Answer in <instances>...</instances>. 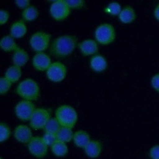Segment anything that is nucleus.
I'll list each match as a JSON object with an SVG mask.
<instances>
[{"label": "nucleus", "mask_w": 159, "mask_h": 159, "mask_svg": "<svg viewBox=\"0 0 159 159\" xmlns=\"http://www.w3.org/2000/svg\"><path fill=\"white\" fill-rule=\"evenodd\" d=\"M78 44V39L73 35H62L53 40L50 52L56 58H64L70 55Z\"/></svg>", "instance_id": "nucleus-1"}, {"label": "nucleus", "mask_w": 159, "mask_h": 159, "mask_svg": "<svg viewBox=\"0 0 159 159\" xmlns=\"http://www.w3.org/2000/svg\"><path fill=\"white\" fill-rule=\"evenodd\" d=\"M55 118L61 127L72 129L77 122L78 114L75 108L71 106L63 104L57 109Z\"/></svg>", "instance_id": "nucleus-2"}, {"label": "nucleus", "mask_w": 159, "mask_h": 159, "mask_svg": "<svg viewBox=\"0 0 159 159\" xmlns=\"http://www.w3.org/2000/svg\"><path fill=\"white\" fill-rule=\"evenodd\" d=\"M17 94L24 99L37 100L40 94V88L36 81L32 78H26L20 81L16 88Z\"/></svg>", "instance_id": "nucleus-3"}, {"label": "nucleus", "mask_w": 159, "mask_h": 159, "mask_svg": "<svg viewBox=\"0 0 159 159\" xmlns=\"http://www.w3.org/2000/svg\"><path fill=\"white\" fill-rule=\"evenodd\" d=\"M94 36L98 43L102 45L109 44L116 39L115 29L111 24H101L96 29Z\"/></svg>", "instance_id": "nucleus-4"}, {"label": "nucleus", "mask_w": 159, "mask_h": 159, "mask_svg": "<svg viewBox=\"0 0 159 159\" xmlns=\"http://www.w3.org/2000/svg\"><path fill=\"white\" fill-rule=\"evenodd\" d=\"M50 39V34L43 31H37L30 37L29 40L30 45L37 53L43 52L48 48Z\"/></svg>", "instance_id": "nucleus-5"}, {"label": "nucleus", "mask_w": 159, "mask_h": 159, "mask_svg": "<svg viewBox=\"0 0 159 159\" xmlns=\"http://www.w3.org/2000/svg\"><path fill=\"white\" fill-rule=\"evenodd\" d=\"M50 119V112L45 108H36L29 120L32 128L35 130L43 129L48 120Z\"/></svg>", "instance_id": "nucleus-6"}, {"label": "nucleus", "mask_w": 159, "mask_h": 159, "mask_svg": "<svg viewBox=\"0 0 159 159\" xmlns=\"http://www.w3.org/2000/svg\"><path fill=\"white\" fill-rule=\"evenodd\" d=\"M70 12L71 9L68 6L66 1H55L50 7V15L57 20H64L70 14Z\"/></svg>", "instance_id": "nucleus-7"}, {"label": "nucleus", "mask_w": 159, "mask_h": 159, "mask_svg": "<svg viewBox=\"0 0 159 159\" xmlns=\"http://www.w3.org/2000/svg\"><path fill=\"white\" fill-rule=\"evenodd\" d=\"M35 109L34 103L31 101L23 99L17 103L14 111L16 116L20 120L27 121L30 119Z\"/></svg>", "instance_id": "nucleus-8"}, {"label": "nucleus", "mask_w": 159, "mask_h": 159, "mask_svg": "<svg viewBox=\"0 0 159 159\" xmlns=\"http://www.w3.org/2000/svg\"><path fill=\"white\" fill-rule=\"evenodd\" d=\"M66 66L60 61L52 63L47 70V76L48 79L53 82H60L65 79L66 75Z\"/></svg>", "instance_id": "nucleus-9"}, {"label": "nucleus", "mask_w": 159, "mask_h": 159, "mask_svg": "<svg viewBox=\"0 0 159 159\" xmlns=\"http://www.w3.org/2000/svg\"><path fill=\"white\" fill-rule=\"evenodd\" d=\"M27 147L29 152L38 158H42L47 155L48 146L42 137H33L28 143Z\"/></svg>", "instance_id": "nucleus-10"}, {"label": "nucleus", "mask_w": 159, "mask_h": 159, "mask_svg": "<svg viewBox=\"0 0 159 159\" xmlns=\"http://www.w3.org/2000/svg\"><path fill=\"white\" fill-rule=\"evenodd\" d=\"M51 63L50 57L44 52L37 53L32 58L33 66L38 71H47Z\"/></svg>", "instance_id": "nucleus-11"}, {"label": "nucleus", "mask_w": 159, "mask_h": 159, "mask_svg": "<svg viewBox=\"0 0 159 159\" xmlns=\"http://www.w3.org/2000/svg\"><path fill=\"white\" fill-rule=\"evenodd\" d=\"M14 136L18 142L24 143H28L33 137L32 130L30 127L24 124L19 125L15 128Z\"/></svg>", "instance_id": "nucleus-12"}, {"label": "nucleus", "mask_w": 159, "mask_h": 159, "mask_svg": "<svg viewBox=\"0 0 159 159\" xmlns=\"http://www.w3.org/2000/svg\"><path fill=\"white\" fill-rule=\"evenodd\" d=\"M81 53L84 56L96 55L98 50L97 42L93 39H85L78 44Z\"/></svg>", "instance_id": "nucleus-13"}, {"label": "nucleus", "mask_w": 159, "mask_h": 159, "mask_svg": "<svg viewBox=\"0 0 159 159\" xmlns=\"http://www.w3.org/2000/svg\"><path fill=\"white\" fill-rule=\"evenodd\" d=\"M29 58L27 52L24 49L18 47L14 51L12 60L14 65L22 67L27 63Z\"/></svg>", "instance_id": "nucleus-14"}, {"label": "nucleus", "mask_w": 159, "mask_h": 159, "mask_svg": "<svg viewBox=\"0 0 159 159\" xmlns=\"http://www.w3.org/2000/svg\"><path fill=\"white\" fill-rule=\"evenodd\" d=\"M86 154L90 158H96L101 153L102 144L96 140H91L84 148Z\"/></svg>", "instance_id": "nucleus-15"}, {"label": "nucleus", "mask_w": 159, "mask_h": 159, "mask_svg": "<svg viewBox=\"0 0 159 159\" xmlns=\"http://www.w3.org/2000/svg\"><path fill=\"white\" fill-rule=\"evenodd\" d=\"M27 29L23 20H19L14 22L10 27V35L13 38H21L27 32Z\"/></svg>", "instance_id": "nucleus-16"}, {"label": "nucleus", "mask_w": 159, "mask_h": 159, "mask_svg": "<svg viewBox=\"0 0 159 159\" xmlns=\"http://www.w3.org/2000/svg\"><path fill=\"white\" fill-rule=\"evenodd\" d=\"M90 66L94 71L102 72L107 68V63L102 55L96 54L91 58Z\"/></svg>", "instance_id": "nucleus-17"}, {"label": "nucleus", "mask_w": 159, "mask_h": 159, "mask_svg": "<svg viewBox=\"0 0 159 159\" xmlns=\"http://www.w3.org/2000/svg\"><path fill=\"white\" fill-rule=\"evenodd\" d=\"M118 17L120 21L122 23L129 24L135 20L136 18V13L132 7L127 6L121 10Z\"/></svg>", "instance_id": "nucleus-18"}, {"label": "nucleus", "mask_w": 159, "mask_h": 159, "mask_svg": "<svg viewBox=\"0 0 159 159\" xmlns=\"http://www.w3.org/2000/svg\"><path fill=\"white\" fill-rule=\"evenodd\" d=\"M73 140L75 145L78 147L84 148L91 140L88 133L84 130H80L74 133Z\"/></svg>", "instance_id": "nucleus-19"}, {"label": "nucleus", "mask_w": 159, "mask_h": 159, "mask_svg": "<svg viewBox=\"0 0 159 159\" xmlns=\"http://www.w3.org/2000/svg\"><path fill=\"white\" fill-rule=\"evenodd\" d=\"M0 47L5 52L14 51L19 47L11 35H7L2 37L0 41Z\"/></svg>", "instance_id": "nucleus-20"}, {"label": "nucleus", "mask_w": 159, "mask_h": 159, "mask_svg": "<svg viewBox=\"0 0 159 159\" xmlns=\"http://www.w3.org/2000/svg\"><path fill=\"white\" fill-rule=\"evenodd\" d=\"M22 71L20 67L13 65L6 70L4 74V77L12 83L17 81L20 79Z\"/></svg>", "instance_id": "nucleus-21"}, {"label": "nucleus", "mask_w": 159, "mask_h": 159, "mask_svg": "<svg viewBox=\"0 0 159 159\" xmlns=\"http://www.w3.org/2000/svg\"><path fill=\"white\" fill-rule=\"evenodd\" d=\"M51 148L53 153L57 157H63L66 155L68 152V148L65 142L58 140L51 146Z\"/></svg>", "instance_id": "nucleus-22"}, {"label": "nucleus", "mask_w": 159, "mask_h": 159, "mask_svg": "<svg viewBox=\"0 0 159 159\" xmlns=\"http://www.w3.org/2000/svg\"><path fill=\"white\" fill-rule=\"evenodd\" d=\"M38 16V9L33 5H29L27 7L24 9L22 12V18L25 21H32L36 19Z\"/></svg>", "instance_id": "nucleus-23"}, {"label": "nucleus", "mask_w": 159, "mask_h": 159, "mask_svg": "<svg viewBox=\"0 0 159 159\" xmlns=\"http://www.w3.org/2000/svg\"><path fill=\"white\" fill-rule=\"evenodd\" d=\"M74 134L71 129L61 127L57 134H56L57 140L63 142H68L71 141L73 138Z\"/></svg>", "instance_id": "nucleus-24"}, {"label": "nucleus", "mask_w": 159, "mask_h": 159, "mask_svg": "<svg viewBox=\"0 0 159 159\" xmlns=\"http://www.w3.org/2000/svg\"><path fill=\"white\" fill-rule=\"evenodd\" d=\"M61 127V126L56 118H50L43 129L44 130L45 133L57 134Z\"/></svg>", "instance_id": "nucleus-25"}, {"label": "nucleus", "mask_w": 159, "mask_h": 159, "mask_svg": "<svg viewBox=\"0 0 159 159\" xmlns=\"http://www.w3.org/2000/svg\"><path fill=\"white\" fill-rule=\"evenodd\" d=\"M10 135L11 130L9 125L4 122H1L0 124V142L6 141Z\"/></svg>", "instance_id": "nucleus-26"}, {"label": "nucleus", "mask_w": 159, "mask_h": 159, "mask_svg": "<svg viewBox=\"0 0 159 159\" xmlns=\"http://www.w3.org/2000/svg\"><path fill=\"white\" fill-rule=\"evenodd\" d=\"M121 10L120 5L117 2H112L109 3L106 9V11L112 16H119Z\"/></svg>", "instance_id": "nucleus-27"}, {"label": "nucleus", "mask_w": 159, "mask_h": 159, "mask_svg": "<svg viewBox=\"0 0 159 159\" xmlns=\"http://www.w3.org/2000/svg\"><path fill=\"white\" fill-rule=\"evenodd\" d=\"M12 83L4 76L0 78V93L1 94H6L11 88Z\"/></svg>", "instance_id": "nucleus-28"}, {"label": "nucleus", "mask_w": 159, "mask_h": 159, "mask_svg": "<svg viewBox=\"0 0 159 159\" xmlns=\"http://www.w3.org/2000/svg\"><path fill=\"white\" fill-rule=\"evenodd\" d=\"M42 139L47 146H52L57 140L56 134L50 133H45Z\"/></svg>", "instance_id": "nucleus-29"}, {"label": "nucleus", "mask_w": 159, "mask_h": 159, "mask_svg": "<svg viewBox=\"0 0 159 159\" xmlns=\"http://www.w3.org/2000/svg\"><path fill=\"white\" fill-rule=\"evenodd\" d=\"M66 2L70 9H81L85 4V2L83 0H68Z\"/></svg>", "instance_id": "nucleus-30"}, {"label": "nucleus", "mask_w": 159, "mask_h": 159, "mask_svg": "<svg viewBox=\"0 0 159 159\" xmlns=\"http://www.w3.org/2000/svg\"><path fill=\"white\" fill-rule=\"evenodd\" d=\"M151 85L155 91L159 92V73L155 74L152 78Z\"/></svg>", "instance_id": "nucleus-31"}, {"label": "nucleus", "mask_w": 159, "mask_h": 159, "mask_svg": "<svg viewBox=\"0 0 159 159\" xmlns=\"http://www.w3.org/2000/svg\"><path fill=\"white\" fill-rule=\"evenodd\" d=\"M9 14L7 11L4 9H1L0 11V24L3 25L6 23L9 19Z\"/></svg>", "instance_id": "nucleus-32"}, {"label": "nucleus", "mask_w": 159, "mask_h": 159, "mask_svg": "<svg viewBox=\"0 0 159 159\" xmlns=\"http://www.w3.org/2000/svg\"><path fill=\"white\" fill-rule=\"evenodd\" d=\"M150 157L152 159H159V145H156L151 148Z\"/></svg>", "instance_id": "nucleus-33"}, {"label": "nucleus", "mask_w": 159, "mask_h": 159, "mask_svg": "<svg viewBox=\"0 0 159 159\" xmlns=\"http://www.w3.org/2000/svg\"><path fill=\"white\" fill-rule=\"evenodd\" d=\"M15 3L17 7L20 9H25L30 5V1L28 0H17L15 1Z\"/></svg>", "instance_id": "nucleus-34"}, {"label": "nucleus", "mask_w": 159, "mask_h": 159, "mask_svg": "<svg viewBox=\"0 0 159 159\" xmlns=\"http://www.w3.org/2000/svg\"><path fill=\"white\" fill-rule=\"evenodd\" d=\"M154 16H155V17L158 20H159V4L157 5V6L155 7V10H154Z\"/></svg>", "instance_id": "nucleus-35"}, {"label": "nucleus", "mask_w": 159, "mask_h": 159, "mask_svg": "<svg viewBox=\"0 0 159 159\" xmlns=\"http://www.w3.org/2000/svg\"><path fill=\"white\" fill-rule=\"evenodd\" d=\"M1 159H3V158H1Z\"/></svg>", "instance_id": "nucleus-36"}]
</instances>
